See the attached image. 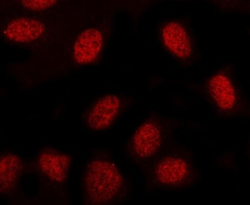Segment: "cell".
<instances>
[{
    "label": "cell",
    "instance_id": "2",
    "mask_svg": "<svg viewBox=\"0 0 250 205\" xmlns=\"http://www.w3.org/2000/svg\"><path fill=\"white\" fill-rule=\"evenodd\" d=\"M151 178L160 188L178 190L194 185L198 175L188 157L173 153L163 157L156 163Z\"/></svg>",
    "mask_w": 250,
    "mask_h": 205
},
{
    "label": "cell",
    "instance_id": "6",
    "mask_svg": "<svg viewBox=\"0 0 250 205\" xmlns=\"http://www.w3.org/2000/svg\"><path fill=\"white\" fill-rule=\"evenodd\" d=\"M164 47L174 58L188 62L194 56V44L186 27L177 21L167 23L161 30Z\"/></svg>",
    "mask_w": 250,
    "mask_h": 205
},
{
    "label": "cell",
    "instance_id": "1",
    "mask_svg": "<svg viewBox=\"0 0 250 205\" xmlns=\"http://www.w3.org/2000/svg\"><path fill=\"white\" fill-rule=\"evenodd\" d=\"M86 203L91 205L117 204L127 195L125 176L113 162L94 159L86 167L83 179Z\"/></svg>",
    "mask_w": 250,
    "mask_h": 205
},
{
    "label": "cell",
    "instance_id": "7",
    "mask_svg": "<svg viewBox=\"0 0 250 205\" xmlns=\"http://www.w3.org/2000/svg\"><path fill=\"white\" fill-rule=\"evenodd\" d=\"M104 46V37L100 29H84L77 36L72 58L79 65H87L95 62L101 55Z\"/></svg>",
    "mask_w": 250,
    "mask_h": 205
},
{
    "label": "cell",
    "instance_id": "5",
    "mask_svg": "<svg viewBox=\"0 0 250 205\" xmlns=\"http://www.w3.org/2000/svg\"><path fill=\"white\" fill-rule=\"evenodd\" d=\"M123 101L119 95H104L91 106L86 115L87 127L92 131L105 130L112 125L121 113Z\"/></svg>",
    "mask_w": 250,
    "mask_h": 205
},
{
    "label": "cell",
    "instance_id": "4",
    "mask_svg": "<svg viewBox=\"0 0 250 205\" xmlns=\"http://www.w3.org/2000/svg\"><path fill=\"white\" fill-rule=\"evenodd\" d=\"M163 123L156 119L140 124L131 137L129 149L138 160H147L155 156L163 146L165 137Z\"/></svg>",
    "mask_w": 250,
    "mask_h": 205
},
{
    "label": "cell",
    "instance_id": "3",
    "mask_svg": "<svg viewBox=\"0 0 250 205\" xmlns=\"http://www.w3.org/2000/svg\"><path fill=\"white\" fill-rule=\"evenodd\" d=\"M206 88L213 104L222 113L235 115L242 109L238 88L228 72L218 71L213 74L207 82Z\"/></svg>",
    "mask_w": 250,
    "mask_h": 205
},
{
    "label": "cell",
    "instance_id": "9",
    "mask_svg": "<svg viewBox=\"0 0 250 205\" xmlns=\"http://www.w3.org/2000/svg\"><path fill=\"white\" fill-rule=\"evenodd\" d=\"M71 157L53 150L43 152L39 157V169L49 180L62 183L67 178L71 165Z\"/></svg>",
    "mask_w": 250,
    "mask_h": 205
},
{
    "label": "cell",
    "instance_id": "11",
    "mask_svg": "<svg viewBox=\"0 0 250 205\" xmlns=\"http://www.w3.org/2000/svg\"><path fill=\"white\" fill-rule=\"evenodd\" d=\"M20 4L27 10L31 11H43L53 7L58 3L57 1H21Z\"/></svg>",
    "mask_w": 250,
    "mask_h": 205
},
{
    "label": "cell",
    "instance_id": "10",
    "mask_svg": "<svg viewBox=\"0 0 250 205\" xmlns=\"http://www.w3.org/2000/svg\"><path fill=\"white\" fill-rule=\"evenodd\" d=\"M23 169L21 158L15 154L1 155L0 160V191L7 195L14 190Z\"/></svg>",
    "mask_w": 250,
    "mask_h": 205
},
{
    "label": "cell",
    "instance_id": "8",
    "mask_svg": "<svg viewBox=\"0 0 250 205\" xmlns=\"http://www.w3.org/2000/svg\"><path fill=\"white\" fill-rule=\"evenodd\" d=\"M45 30V24L42 21L23 17L8 21L2 28V34L12 42L29 44L43 37Z\"/></svg>",
    "mask_w": 250,
    "mask_h": 205
}]
</instances>
